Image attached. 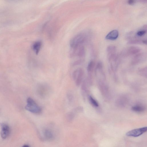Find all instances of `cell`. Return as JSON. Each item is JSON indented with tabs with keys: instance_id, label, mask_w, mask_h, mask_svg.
I'll return each instance as SVG.
<instances>
[{
	"instance_id": "obj_1",
	"label": "cell",
	"mask_w": 147,
	"mask_h": 147,
	"mask_svg": "<svg viewBox=\"0 0 147 147\" xmlns=\"http://www.w3.org/2000/svg\"><path fill=\"white\" fill-rule=\"evenodd\" d=\"M85 54V47L83 45H82L74 48H71L69 53V56L71 58H77V59L74 61H84Z\"/></svg>"
},
{
	"instance_id": "obj_2",
	"label": "cell",
	"mask_w": 147,
	"mask_h": 147,
	"mask_svg": "<svg viewBox=\"0 0 147 147\" xmlns=\"http://www.w3.org/2000/svg\"><path fill=\"white\" fill-rule=\"evenodd\" d=\"M88 36L84 32L79 33L75 35L70 40L69 45L71 48L83 45L87 40Z\"/></svg>"
},
{
	"instance_id": "obj_3",
	"label": "cell",
	"mask_w": 147,
	"mask_h": 147,
	"mask_svg": "<svg viewBox=\"0 0 147 147\" xmlns=\"http://www.w3.org/2000/svg\"><path fill=\"white\" fill-rule=\"evenodd\" d=\"M27 105L25 107L27 111L33 113H38L41 111V108L31 98L29 97L27 100Z\"/></svg>"
},
{
	"instance_id": "obj_4",
	"label": "cell",
	"mask_w": 147,
	"mask_h": 147,
	"mask_svg": "<svg viewBox=\"0 0 147 147\" xmlns=\"http://www.w3.org/2000/svg\"><path fill=\"white\" fill-rule=\"evenodd\" d=\"M84 76V72L81 68H78L75 70L73 73L74 80L77 86H79L83 81Z\"/></svg>"
},
{
	"instance_id": "obj_5",
	"label": "cell",
	"mask_w": 147,
	"mask_h": 147,
	"mask_svg": "<svg viewBox=\"0 0 147 147\" xmlns=\"http://www.w3.org/2000/svg\"><path fill=\"white\" fill-rule=\"evenodd\" d=\"M146 59V54L144 53L140 52L134 55L132 59L131 64L134 65L138 64L144 61Z\"/></svg>"
},
{
	"instance_id": "obj_6",
	"label": "cell",
	"mask_w": 147,
	"mask_h": 147,
	"mask_svg": "<svg viewBox=\"0 0 147 147\" xmlns=\"http://www.w3.org/2000/svg\"><path fill=\"white\" fill-rule=\"evenodd\" d=\"M140 49L136 46H130L124 49L122 52L121 55L124 56L134 55L140 52Z\"/></svg>"
},
{
	"instance_id": "obj_7",
	"label": "cell",
	"mask_w": 147,
	"mask_h": 147,
	"mask_svg": "<svg viewBox=\"0 0 147 147\" xmlns=\"http://www.w3.org/2000/svg\"><path fill=\"white\" fill-rule=\"evenodd\" d=\"M116 47L113 45L108 46L107 49V59L109 62L117 57Z\"/></svg>"
},
{
	"instance_id": "obj_8",
	"label": "cell",
	"mask_w": 147,
	"mask_h": 147,
	"mask_svg": "<svg viewBox=\"0 0 147 147\" xmlns=\"http://www.w3.org/2000/svg\"><path fill=\"white\" fill-rule=\"evenodd\" d=\"M147 129L146 127L134 129L127 132L126 133V135L129 136L137 137L146 132Z\"/></svg>"
},
{
	"instance_id": "obj_9",
	"label": "cell",
	"mask_w": 147,
	"mask_h": 147,
	"mask_svg": "<svg viewBox=\"0 0 147 147\" xmlns=\"http://www.w3.org/2000/svg\"><path fill=\"white\" fill-rule=\"evenodd\" d=\"M0 125L1 127V136L3 139H6L9 136L10 133L9 127L7 124L3 123H0Z\"/></svg>"
},
{
	"instance_id": "obj_10",
	"label": "cell",
	"mask_w": 147,
	"mask_h": 147,
	"mask_svg": "<svg viewBox=\"0 0 147 147\" xmlns=\"http://www.w3.org/2000/svg\"><path fill=\"white\" fill-rule=\"evenodd\" d=\"M95 65V63L93 60L91 61L88 64L87 67V70L88 73V78L92 80V74Z\"/></svg>"
},
{
	"instance_id": "obj_11",
	"label": "cell",
	"mask_w": 147,
	"mask_h": 147,
	"mask_svg": "<svg viewBox=\"0 0 147 147\" xmlns=\"http://www.w3.org/2000/svg\"><path fill=\"white\" fill-rule=\"evenodd\" d=\"M118 36V31L117 30H115L109 33L106 36L105 38L109 40H115L117 38Z\"/></svg>"
},
{
	"instance_id": "obj_12",
	"label": "cell",
	"mask_w": 147,
	"mask_h": 147,
	"mask_svg": "<svg viewBox=\"0 0 147 147\" xmlns=\"http://www.w3.org/2000/svg\"><path fill=\"white\" fill-rule=\"evenodd\" d=\"M42 45L41 41L38 40L35 42L32 46V49L35 53L38 55L39 53Z\"/></svg>"
},
{
	"instance_id": "obj_13",
	"label": "cell",
	"mask_w": 147,
	"mask_h": 147,
	"mask_svg": "<svg viewBox=\"0 0 147 147\" xmlns=\"http://www.w3.org/2000/svg\"><path fill=\"white\" fill-rule=\"evenodd\" d=\"M44 135L45 138L48 140H51L53 139V134L52 131L49 129H46L44 130Z\"/></svg>"
},
{
	"instance_id": "obj_14",
	"label": "cell",
	"mask_w": 147,
	"mask_h": 147,
	"mask_svg": "<svg viewBox=\"0 0 147 147\" xmlns=\"http://www.w3.org/2000/svg\"><path fill=\"white\" fill-rule=\"evenodd\" d=\"M145 107L143 106L137 105L133 106L131 108V109L133 111L137 112H142L145 110Z\"/></svg>"
},
{
	"instance_id": "obj_15",
	"label": "cell",
	"mask_w": 147,
	"mask_h": 147,
	"mask_svg": "<svg viewBox=\"0 0 147 147\" xmlns=\"http://www.w3.org/2000/svg\"><path fill=\"white\" fill-rule=\"evenodd\" d=\"M138 74L141 76L144 77H147V67H144L139 68L138 71Z\"/></svg>"
},
{
	"instance_id": "obj_16",
	"label": "cell",
	"mask_w": 147,
	"mask_h": 147,
	"mask_svg": "<svg viewBox=\"0 0 147 147\" xmlns=\"http://www.w3.org/2000/svg\"><path fill=\"white\" fill-rule=\"evenodd\" d=\"M143 40H141L139 39H135L130 40L128 42V44L134 45L137 44H143Z\"/></svg>"
},
{
	"instance_id": "obj_17",
	"label": "cell",
	"mask_w": 147,
	"mask_h": 147,
	"mask_svg": "<svg viewBox=\"0 0 147 147\" xmlns=\"http://www.w3.org/2000/svg\"><path fill=\"white\" fill-rule=\"evenodd\" d=\"M146 33V30L145 29L141 30L136 32V38L141 37L144 36Z\"/></svg>"
},
{
	"instance_id": "obj_18",
	"label": "cell",
	"mask_w": 147,
	"mask_h": 147,
	"mask_svg": "<svg viewBox=\"0 0 147 147\" xmlns=\"http://www.w3.org/2000/svg\"><path fill=\"white\" fill-rule=\"evenodd\" d=\"M89 99L90 103L93 106L95 107H97L98 106V102L92 97L90 96Z\"/></svg>"
},
{
	"instance_id": "obj_19",
	"label": "cell",
	"mask_w": 147,
	"mask_h": 147,
	"mask_svg": "<svg viewBox=\"0 0 147 147\" xmlns=\"http://www.w3.org/2000/svg\"><path fill=\"white\" fill-rule=\"evenodd\" d=\"M128 3L129 5H132L135 3V0H128Z\"/></svg>"
},
{
	"instance_id": "obj_20",
	"label": "cell",
	"mask_w": 147,
	"mask_h": 147,
	"mask_svg": "<svg viewBox=\"0 0 147 147\" xmlns=\"http://www.w3.org/2000/svg\"><path fill=\"white\" fill-rule=\"evenodd\" d=\"M23 146H24V147H28V146H29L28 145H26V144H25V145H24Z\"/></svg>"
},
{
	"instance_id": "obj_21",
	"label": "cell",
	"mask_w": 147,
	"mask_h": 147,
	"mask_svg": "<svg viewBox=\"0 0 147 147\" xmlns=\"http://www.w3.org/2000/svg\"><path fill=\"white\" fill-rule=\"evenodd\" d=\"M6 1H16V0H6Z\"/></svg>"
}]
</instances>
